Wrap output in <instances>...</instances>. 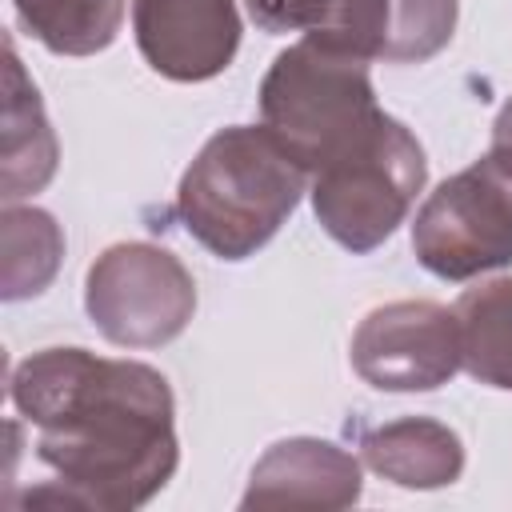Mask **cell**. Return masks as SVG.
I'll return each mask as SVG.
<instances>
[{"label": "cell", "instance_id": "cell-1", "mask_svg": "<svg viewBox=\"0 0 512 512\" xmlns=\"http://www.w3.org/2000/svg\"><path fill=\"white\" fill-rule=\"evenodd\" d=\"M8 396L36 428V460L56 472V488H32L20 504L124 512L148 504L180 464L176 400L152 364L40 348L12 368Z\"/></svg>", "mask_w": 512, "mask_h": 512}, {"label": "cell", "instance_id": "cell-2", "mask_svg": "<svg viewBox=\"0 0 512 512\" xmlns=\"http://www.w3.org/2000/svg\"><path fill=\"white\" fill-rule=\"evenodd\" d=\"M296 152L256 124H232L208 136L176 188L184 232L220 260H244L264 248L308 188Z\"/></svg>", "mask_w": 512, "mask_h": 512}, {"label": "cell", "instance_id": "cell-3", "mask_svg": "<svg viewBox=\"0 0 512 512\" xmlns=\"http://www.w3.org/2000/svg\"><path fill=\"white\" fill-rule=\"evenodd\" d=\"M376 116L368 60L324 32H304L260 80V120L296 152L308 176L356 144Z\"/></svg>", "mask_w": 512, "mask_h": 512}, {"label": "cell", "instance_id": "cell-4", "mask_svg": "<svg viewBox=\"0 0 512 512\" xmlns=\"http://www.w3.org/2000/svg\"><path fill=\"white\" fill-rule=\"evenodd\" d=\"M428 160L420 140L388 112L312 172V208L320 228L348 252L380 248L424 192Z\"/></svg>", "mask_w": 512, "mask_h": 512}, {"label": "cell", "instance_id": "cell-5", "mask_svg": "<svg viewBox=\"0 0 512 512\" xmlns=\"http://www.w3.org/2000/svg\"><path fill=\"white\" fill-rule=\"evenodd\" d=\"M412 252L440 280H472L512 260V152L492 148L448 176L412 220Z\"/></svg>", "mask_w": 512, "mask_h": 512}, {"label": "cell", "instance_id": "cell-6", "mask_svg": "<svg viewBox=\"0 0 512 512\" xmlns=\"http://www.w3.org/2000/svg\"><path fill=\"white\" fill-rule=\"evenodd\" d=\"M84 308L104 340L120 348H160L188 328L196 280L176 252L148 240H124L92 260Z\"/></svg>", "mask_w": 512, "mask_h": 512}, {"label": "cell", "instance_id": "cell-7", "mask_svg": "<svg viewBox=\"0 0 512 512\" xmlns=\"http://www.w3.org/2000/svg\"><path fill=\"white\" fill-rule=\"evenodd\" d=\"M352 368L380 392H432L460 372L456 312L432 300L372 308L352 332Z\"/></svg>", "mask_w": 512, "mask_h": 512}, {"label": "cell", "instance_id": "cell-8", "mask_svg": "<svg viewBox=\"0 0 512 512\" xmlns=\"http://www.w3.org/2000/svg\"><path fill=\"white\" fill-rule=\"evenodd\" d=\"M132 36L152 72L200 84L232 64L240 12L236 0H132Z\"/></svg>", "mask_w": 512, "mask_h": 512}, {"label": "cell", "instance_id": "cell-9", "mask_svg": "<svg viewBox=\"0 0 512 512\" xmlns=\"http://www.w3.org/2000/svg\"><path fill=\"white\" fill-rule=\"evenodd\" d=\"M460 0H332L316 28L356 56L384 64H424L456 32Z\"/></svg>", "mask_w": 512, "mask_h": 512}, {"label": "cell", "instance_id": "cell-10", "mask_svg": "<svg viewBox=\"0 0 512 512\" xmlns=\"http://www.w3.org/2000/svg\"><path fill=\"white\" fill-rule=\"evenodd\" d=\"M360 460L332 440H276L252 468L240 508H348L360 500Z\"/></svg>", "mask_w": 512, "mask_h": 512}, {"label": "cell", "instance_id": "cell-11", "mask_svg": "<svg viewBox=\"0 0 512 512\" xmlns=\"http://www.w3.org/2000/svg\"><path fill=\"white\" fill-rule=\"evenodd\" d=\"M364 464L400 488H448L464 472L460 436L428 416H404L360 436Z\"/></svg>", "mask_w": 512, "mask_h": 512}, {"label": "cell", "instance_id": "cell-12", "mask_svg": "<svg viewBox=\"0 0 512 512\" xmlns=\"http://www.w3.org/2000/svg\"><path fill=\"white\" fill-rule=\"evenodd\" d=\"M56 172V136L44 116L36 84L24 76L16 48L8 44V96H4V200L40 192Z\"/></svg>", "mask_w": 512, "mask_h": 512}, {"label": "cell", "instance_id": "cell-13", "mask_svg": "<svg viewBox=\"0 0 512 512\" xmlns=\"http://www.w3.org/2000/svg\"><path fill=\"white\" fill-rule=\"evenodd\" d=\"M452 312L460 328V368L488 388L512 392V276L460 292Z\"/></svg>", "mask_w": 512, "mask_h": 512}, {"label": "cell", "instance_id": "cell-14", "mask_svg": "<svg viewBox=\"0 0 512 512\" xmlns=\"http://www.w3.org/2000/svg\"><path fill=\"white\" fill-rule=\"evenodd\" d=\"M124 4L128 0H12L24 32L56 56L104 52L124 24Z\"/></svg>", "mask_w": 512, "mask_h": 512}, {"label": "cell", "instance_id": "cell-15", "mask_svg": "<svg viewBox=\"0 0 512 512\" xmlns=\"http://www.w3.org/2000/svg\"><path fill=\"white\" fill-rule=\"evenodd\" d=\"M64 256V232L44 208H4V300L36 296L52 284Z\"/></svg>", "mask_w": 512, "mask_h": 512}, {"label": "cell", "instance_id": "cell-16", "mask_svg": "<svg viewBox=\"0 0 512 512\" xmlns=\"http://www.w3.org/2000/svg\"><path fill=\"white\" fill-rule=\"evenodd\" d=\"M244 8L260 32L284 36V32H316L328 20L332 0H244Z\"/></svg>", "mask_w": 512, "mask_h": 512}, {"label": "cell", "instance_id": "cell-17", "mask_svg": "<svg viewBox=\"0 0 512 512\" xmlns=\"http://www.w3.org/2000/svg\"><path fill=\"white\" fill-rule=\"evenodd\" d=\"M492 148H508V152H512V96H508L504 108L496 112V124H492Z\"/></svg>", "mask_w": 512, "mask_h": 512}]
</instances>
